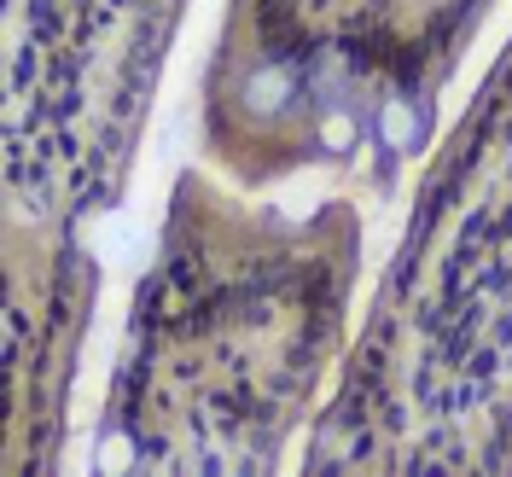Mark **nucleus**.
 I'll list each match as a JSON object with an SVG mask.
<instances>
[{
	"label": "nucleus",
	"instance_id": "7ed1b4c3",
	"mask_svg": "<svg viewBox=\"0 0 512 477\" xmlns=\"http://www.w3.org/2000/svg\"><path fill=\"white\" fill-rule=\"evenodd\" d=\"M495 0H233L204 70V152L239 187L367 169L390 187Z\"/></svg>",
	"mask_w": 512,
	"mask_h": 477
},
{
	"label": "nucleus",
	"instance_id": "39448f33",
	"mask_svg": "<svg viewBox=\"0 0 512 477\" xmlns=\"http://www.w3.org/2000/svg\"><path fill=\"white\" fill-rule=\"evenodd\" d=\"M94 256L82 233L6 227V460L0 472H53L64 448V396L82 326L94 315Z\"/></svg>",
	"mask_w": 512,
	"mask_h": 477
},
{
	"label": "nucleus",
	"instance_id": "f03ea898",
	"mask_svg": "<svg viewBox=\"0 0 512 477\" xmlns=\"http://www.w3.org/2000/svg\"><path fill=\"white\" fill-rule=\"evenodd\" d=\"M303 472H512V41L419 175Z\"/></svg>",
	"mask_w": 512,
	"mask_h": 477
},
{
	"label": "nucleus",
	"instance_id": "f257e3e1",
	"mask_svg": "<svg viewBox=\"0 0 512 477\" xmlns=\"http://www.w3.org/2000/svg\"><path fill=\"white\" fill-rule=\"evenodd\" d=\"M361 210L233 198L204 169L169 192L99 414V472H274L344 367Z\"/></svg>",
	"mask_w": 512,
	"mask_h": 477
},
{
	"label": "nucleus",
	"instance_id": "20e7f679",
	"mask_svg": "<svg viewBox=\"0 0 512 477\" xmlns=\"http://www.w3.org/2000/svg\"><path fill=\"white\" fill-rule=\"evenodd\" d=\"M187 0H6V227L76 233L123 198Z\"/></svg>",
	"mask_w": 512,
	"mask_h": 477
}]
</instances>
